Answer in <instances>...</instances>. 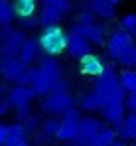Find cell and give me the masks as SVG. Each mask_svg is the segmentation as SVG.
Listing matches in <instances>:
<instances>
[{
    "label": "cell",
    "instance_id": "6",
    "mask_svg": "<svg viewBox=\"0 0 136 146\" xmlns=\"http://www.w3.org/2000/svg\"><path fill=\"white\" fill-rule=\"evenodd\" d=\"M79 122H81V115L77 109H71L63 115V121H61V126L57 130V140L61 142H75L77 138V132H79Z\"/></svg>",
    "mask_w": 136,
    "mask_h": 146
},
{
    "label": "cell",
    "instance_id": "9",
    "mask_svg": "<svg viewBox=\"0 0 136 146\" xmlns=\"http://www.w3.org/2000/svg\"><path fill=\"white\" fill-rule=\"evenodd\" d=\"M67 51L71 53V57L83 59L85 55L93 53V44H91L87 38L71 32V34H67Z\"/></svg>",
    "mask_w": 136,
    "mask_h": 146
},
{
    "label": "cell",
    "instance_id": "36",
    "mask_svg": "<svg viewBox=\"0 0 136 146\" xmlns=\"http://www.w3.org/2000/svg\"><path fill=\"white\" fill-rule=\"evenodd\" d=\"M53 91H59V93H69V91H67V83H65L63 79H59V81L55 83V87H53Z\"/></svg>",
    "mask_w": 136,
    "mask_h": 146
},
{
    "label": "cell",
    "instance_id": "42",
    "mask_svg": "<svg viewBox=\"0 0 136 146\" xmlns=\"http://www.w3.org/2000/svg\"><path fill=\"white\" fill-rule=\"evenodd\" d=\"M73 146H77V144H73Z\"/></svg>",
    "mask_w": 136,
    "mask_h": 146
},
{
    "label": "cell",
    "instance_id": "17",
    "mask_svg": "<svg viewBox=\"0 0 136 146\" xmlns=\"http://www.w3.org/2000/svg\"><path fill=\"white\" fill-rule=\"evenodd\" d=\"M36 4L38 0H14V10H16V16L22 20L28 16H34L36 14Z\"/></svg>",
    "mask_w": 136,
    "mask_h": 146
},
{
    "label": "cell",
    "instance_id": "16",
    "mask_svg": "<svg viewBox=\"0 0 136 146\" xmlns=\"http://www.w3.org/2000/svg\"><path fill=\"white\" fill-rule=\"evenodd\" d=\"M38 18H40V24L47 28V26H57V22L63 18V12L59 10V8H55V6H42V10H40V14H38Z\"/></svg>",
    "mask_w": 136,
    "mask_h": 146
},
{
    "label": "cell",
    "instance_id": "13",
    "mask_svg": "<svg viewBox=\"0 0 136 146\" xmlns=\"http://www.w3.org/2000/svg\"><path fill=\"white\" fill-rule=\"evenodd\" d=\"M79 63H81V71L85 73V75H89V77H99V75H103L105 67H107V63H105L99 55H95V53L85 55L83 59H79Z\"/></svg>",
    "mask_w": 136,
    "mask_h": 146
},
{
    "label": "cell",
    "instance_id": "2",
    "mask_svg": "<svg viewBox=\"0 0 136 146\" xmlns=\"http://www.w3.org/2000/svg\"><path fill=\"white\" fill-rule=\"evenodd\" d=\"M38 40H40L42 51L45 55H49V57H55V55H59L61 51L67 49V34L59 26H47V28H44Z\"/></svg>",
    "mask_w": 136,
    "mask_h": 146
},
{
    "label": "cell",
    "instance_id": "4",
    "mask_svg": "<svg viewBox=\"0 0 136 146\" xmlns=\"http://www.w3.org/2000/svg\"><path fill=\"white\" fill-rule=\"evenodd\" d=\"M42 109L47 115H65L67 111L75 109V99L69 93H59V91H51L49 95H45L42 101Z\"/></svg>",
    "mask_w": 136,
    "mask_h": 146
},
{
    "label": "cell",
    "instance_id": "25",
    "mask_svg": "<svg viewBox=\"0 0 136 146\" xmlns=\"http://www.w3.org/2000/svg\"><path fill=\"white\" fill-rule=\"evenodd\" d=\"M120 28H122V30H126L128 34L136 36V14H134V12H130V14L122 16V20H120Z\"/></svg>",
    "mask_w": 136,
    "mask_h": 146
},
{
    "label": "cell",
    "instance_id": "38",
    "mask_svg": "<svg viewBox=\"0 0 136 146\" xmlns=\"http://www.w3.org/2000/svg\"><path fill=\"white\" fill-rule=\"evenodd\" d=\"M109 2H111V4H114V6H116V4H120V2H122V0H109Z\"/></svg>",
    "mask_w": 136,
    "mask_h": 146
},
{
    "label": "cell",
    "instance_id": "20",
    "mask_svg": "<svg viewBox=\"0 0 136 146\" xmlns=\"http://www.w3.org/2000/svg\"><path fill=\"white\" fill-rule=\"evenodd\" d=\"M16 16L14 2L10 0H0V26H10Z\"/></svg>",
    "mask_w": 136,
    "mask_h": 146
},
{
    "label": "cell",
    "instance_id": "19",
    "mask_svg": "<svg viewBox=\"0 0 136 146\" xmlns=\"http://www.w3.org/2000/svg\"><path fill=\"white\" fill-rule=\"evenodd\" d=\"M118 81L126 89V93H136V69H122L118 73Z\"/></svg>",
    "mask_w": 136,
    "mask_h": 146
},
{
    "label": "cell",
    "instance_id": "39",
    "mask_svg": "<svg viewBox=\"0 0 136 146\" xmlns=\"http://www.w3.org/2000/svg\"><path fill=\"white\" fill-rule=\"evenodd\" d=\"M6 146H30V144H26V142H22V144H6Z\"/></svg>",
    "mask_w": 136,
    "mask_h": 146
},
{
    "label": "cell",
    "instance_id": "14",
    "mask_svg": "<svg viewBox=\"0 0 136 146\" xmlns=\"http://www.w3.org/2000/svg\"><path fill=\"white\" fill-rule=\"evenodd\" d=\"M124 111H126L124 101H122V99H113V101L107 103V107L101 109V115H103V119L107 122L113 124V122L118 121V119H124Z\"/></svg>",
    "mask_w": 136,
    "mask_h": 146
},
{
    "label": "cell",
    "instance_id": "23",
    "mask_svg": "<svg viewBox=\"0 0 136 146\" xmlns=\"http://www.w3.org/2000/svg\"><path fill=\"white\" fill-rule=\"evenodd\" d=\"M134 55H136V44H132L122 51V55L118 57V63L128 67V69H134Z\"/></svg>",
    "mask_w": 136,
    "mask_h": 146
},
{
    "label": "cell",
    "instance_id": "1",
    "mask_svg": "<svg viewBox=\"0 0 136 146\" xmlns=\"http://www.w3.org/2000/svg\"><path fill=\"white\" fill-rule=\"evenodd\" d=\"M61 79V65L55 61V57H44L38 67L32 69V91L38 97H45L53 91L55 83Z\"/></svg>",
    "mask_w": 136,
    "mask_h": 146
},
{
    "label": "cell",
    "instance_id": "28",
    "mask_svg": "<svg viewBox=\"0 0 136 146\" xmlns=\"http://www.w3.org/2000/svg\"><path fill=\"white\" fill-rule=\"evenodd\" d=\"M38 2H42L45 6H55V8H59L63 14L71 8V2H69V0H38Z\"/></svg>",
    "mask_w": 136,
    "mask_h": 146
},
{
    "label": "cell",
    "instance_id": "15",
    "mask_svg": "<svg viewBox=\"0 0 136 146\" xmlns=\"http://www.w3.org/2000/svg\"><path fill=\"white\" fill-rule=\"evenodd\" d=\"M40 51H42V46H40V40H26V44L22 46L18 57L22 59L26 65L34 63L38 57H40Z\"/></svg>",
    "mask_w": 136,
    "mask_h": 146
},
{
    "label": "cell",
    "instance_id": "35",
    "mask_svg": "<svg viewBox=\"0 0 136 146\" xmlns=\"http://www.w3.org/2000/svg\"><path fill=\"white\" fill-rule=\"evenodd\" d=\"M8 142V124L0 122V146H6Z\"/></svg>",
    "mask_w": 136,
    "mask_h": 146
},
{
    "label": "cell",
    "instance_id": "10",
    "mask_svg": "<svg viewBox=\"0 0 136 146\" xmlns=\"http://www.w3.org/2000/svg\"><path fill=\"white\" fill-rule=\"evenodd\" d=\"M73 34H79V36H83V38H87L91 44H95V46H101L103 42H105V32H107V26L105 24H91V26H81L75 22L73 26V30H71Z\"/></svg>",
    "mask_w": 136,
    "mask_h": 146
},
{
    "label": "cell",
    "instance_id": "12",
    "mask_svg": "<svg viewBox=\"0 0 136 146\" xmlns=\"http://www.w3.org/2000/svg\"><path fill=\"white\" fill-rule=\"evenodd\" d=\"M83 8H89L97 18H103V20H111L114 16V12H116L114 4H111L109 0H89V2L81 4V10Z\"/></svg>",
    "mask_w": 136,
    "mask_h": 146
},
{
    "label": "cell",
    "instance_id": "30",
    "mask_svg": "<svg viewBox=\"0 0 136 146\" xmlns=\"http://www.w3.org/2000/svg\"><path fill=\"white\" fill-rule=\"evenodd\" d=\"M20 24H22L24 30H30V28H36V26H40V18L34 14V16H28V18H22L20 20Z\"/></svg>",
    "mask_w": 136,
    "mask_h": 146
},
{
    "label": "cell",
    "instance_id": "41",
    "mask_svg": "<svg viewBox=\"0 0 136 146\" xmlns=\"http://www.w3.org/2000/svg\"><path fill=\"white\" fill-rule=\"evenodd\" d=\"M134 146H136V140H134Z\"/></svg>",
    "mask_w": 136,
    "mask_h": 146
},
{
    "label": "cell",
    "instance_id": "37",
    "mask_svg": "<svg viewBox=\"0 0 136 146\" xmlns=\"http://www.w3.org/2000/svg\"><path fill=\"white\" fill-rule=\"evenodd\" d=\"M111 146H128V144H126L124 140H114V142H113Z\"/></svg>",
    "mask_w": 136,
    "mask_h": 146
},
{
    "label": "cell",
    "instance_id": "34",
    "mask_svg": "<svg viewBox=\"0 0 136 146\" xmlns=\"http://www.w3.org/2000/svg\"><path fill=\"white\" fill-rule=\"evenodd\" d=\"M10 109H12V105H10L8 97H0V117L8 115V111H10Z\"/></svg>",
    "mask_w": 136,
    "mask_h": 146
},
{
    "label": "cell",
    "instance_id": "29",
    "mask_svg": "<svg viewBox=\"0 0 136 146\" xmlns=\"http://www.w3.org/2000/svg\"><path fill=\"white\" fill-rule=\"evenodd\" d=\"M22 124H24V128H26V132H36L38 130V124H40V119L34 117V115H30Z\"/></svg>",
    "mask_w": 136,
    "mask_h": 146
},
{
    "label": "cell",
    "instance_id": "8",
    "mask_svg": "<svg viewBox=\"0 0 136 146\" xmlns=\"http://www.w3.org/2000/svg\"><path fill=\"white\" fill-rule=\"evenodd\" d=\"M26 32L24 30H12L4 40H2V49H0V53H2V57H18V53H20V49L22 46L26 44Z\"/></svg>",
    "mask_w": 136,
    "mask_h": 146
},
{
    "label": "cell",
    "instance_id": "27",
    "mask_svg": "<svg viewBox=\"0 0 136 146\" xmlns=\"http://www.w3.org/2000/svg\"><path fill=\"white\" fill-rule=\"evenodd\" d=\"M59 126H61V122L55 121V119H51V121H45L44 126H42V132H44L45 136H57V130H59Z\"/></svg>",
    "mask_w": 136,
    "mask_h": 146
},
{
    "label": "cell",
    "instance_id": "11",
    "mask_svg": "<svg viewBox=\"0 0 136 146\" xmlns=\"http://www.w3.org/2000/svg\"><path fill=\"white\" fill-rule=\"evenodd\" d=\"M36 97L30 85H14L8 93V101L12 105V109H20V107H28L30 101Z\"/></svg>",
    "mask_w": 136,
    "mask_h": 146
},
{
    "label": "cell",
    "instance_id": "18",
    "mask_svg": "<svg viewBox=\"0 0 136 146\" xmlns=\"http://www.w3.org/2000/svg\"><path fill=\"white\" fill-rule=\"evenodd\" d=\"M26 128L20 122H14V124H8V142L6 144H22L26 142Z\"/></svg>",
    "mask_w": 136,
    "mask_h": 146
},
{
    "label": "cell",
    "instance_id": "7",
    "mask_svg": "<svg viewBox=\"0 0 136 146\" xmlns=\"http://www.w3.org/2000/svg\"><path fill=\"white\" fill-rule=\"evenodd\" d=\"M134 44V38H132V34H128L126 30H114L113 34H111V38H109V42H107V53H109V57L114 59V61H118V57L122 55V51L128 48V46H132Z\"/></svg>",
    "mask_w": 136,
    "mask_h": 146
},
{
    "label": "cell",
    "instance_id": "40",
    "mask_svg": "<svg viewBox=\"0 0 136 146\" xmlns=\"http://www.w3.org/2000/svg\"><path fill=\"white\" fill-rule=\"evenodd\" d=\"M134 69H136V55H134Z\"/></svg>",
    "mask_w": 136,
    "mask_h": 146
},
{
    "label": "cell",
    "instance_id": "33",
    "mask_svg": "<svg viewBox=\"0 0 136 146\" xmlns=\"http://www.w3.org/2000/svg\"><path fill=\"white\" fill-rule=\"evenodd\" d=\"M113 128H114V132L118 134V140H122V138H124V119L114 121L113 122Z\"/></svg>",
    "mask_w": 136,
    "mask_h": 146
},
{
    "label": "cell",
    "instance_id": "31",
    "mask_svg": "<svg viewBox=\"0 0 136 146\" xmlns=\"http://www.w3.org/2000/svg\"><path fill=\"white\" fill-rule=\"evenodd\" d=\"M28 117H30V105H28V107H20V109H16V122L22 124Z\"/></svg>",
    "mask_w": 136,
    "mask_h": 146
},
{
    "label": "cell",
    "instance_id": "21",
    "mask_svg": "<svg viewBox=\"0 0 136 146\" xmlns=\"http://www.w3.org/2000/svg\"><path fill=\"white\" fill-rule=\"evenodd\" d=\"M116 140V132H114L113 126H105L99 134H97V138L93 140V146H111Z\"/></svg>",
    "mask_w": 136,
    "mask_h": 146
},
{
    "label": "cell",
    "instance_id": "5",
    "mask_svg": "<svg viewBox=\"0 0 136 146\" xmlns=\"http://www.w3.org/2000/svg\"><path fill=\"white\" fill-rule=\"evenodd\" d=\"M105 128V124L101 119H95V117H85L79 122V132H77V138L73 144L77 146H93V140L97 138V134Z\"/></svg>",
    "mask_w": 136,
    "mask_h": 146
},
{
    "label": "cell",
    "instance_id": "32",
    "mask_svg": "<svg viewBox=\"0 0 136 146\" xmlns=\"http://www.w3.org/2000/svg\"><path fill=\"white\" fill-rule=\"evenodd\" d=\"M124 105H126V111L128 113H136V93H128Z\"/></svg>",
    "mask_w": 136,
    "mask_h": 146
},
{
    "label": "cell",
    "instance_id": "22",
    "mask_svg": "<svg viewBox=\"0 0 136 146\" xmlns=\"http://www.w3.org/2000/svg\"><path fill=\"white\" fill-rule=\"evenodd\" d=\"M122 140H136V113H128L124 117V138Z\"/></svg>",
    "mask_w": 136,
    "mask_h": 146
},
{
    "label": "cell",
    "instance_id": "24",
    "mask_svg": "<svg viewBox=\"0 0 136 146\" xmlns=\"http://www.w3.org/2000/svg\"><path fill=\"white\" fill-rule=\"evenodd\" d=\"M81 109H85L87 113H93V111H101V105L93 93H87L81 97Z\"/></svg>",
    "mask_w": 136,
    "mask_h": 146
},
{
    "label": "cell",
    "instance_id": "26",
    "mask_svg": "<svg viewBox=\"0 0 136 146\" xmlns=\"http://www.w3.org/2000/svg\"><path fill=\"white\" fill-rule=\"evenodd\" d=\"M95 14L91 12L89 8H83L81 12H79V16H77V24H81V26H91V24H97L95 22Z\"/></svg>",
    "mask_w": 136,
    "mask_h": 146
},
{
    "label": "cell",
    "instance_id": "3",
    "mask_svg": "<svg viewBox=\"0 0 136 146\" xmlns=\"http://www.w3.org/2000/svg\"><path fill=\"white\" fill-rule=\"evenodd\" d=\"M0 71L6 81H12L16 85H30L32 83V69L20 57H2Z\"/></svg>",
    "mask_w": 136,
    "mask_h": 146
}]
</instances>
